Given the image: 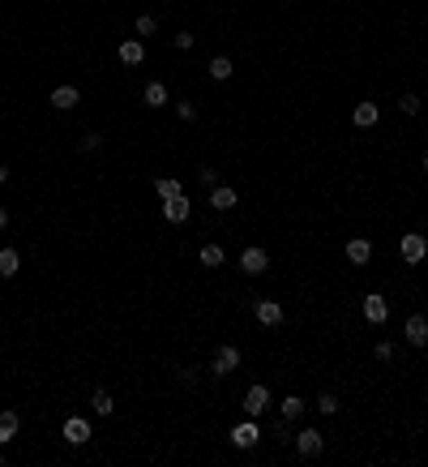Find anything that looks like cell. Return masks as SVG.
<instances>
[{"label":"cell","instance_id":"obj_15","mask_svg":"<svg viewBox=\"0 0 428 467\" xmlns=\"http://www.w3.org/2000/svg\"><path fill=\"white\" fill-rule=\"evenodd\" d=\"M270 407V390L266 386H248V395H244V411L248 416H262Z\"/></svg>","mask_w":428,"mask_h":467},{"label":"cell","instance_id":"obj_20","mask_svg":"<svg viewBox=\"0 0 428 467\" xmlns=\"http://www.w3.org/2000/svg\"><path fill=\"white\" fill-rule=\"evenodd\" d=\"M155 193H159V202H167V198H185V185L176 180V176H159V180H155Z\"/></svg>","mask_w":428,"mask_h":467},{"label":"cell","instance_id":"obj_25","mask_svg":"<svg viewBox=\"0 0 428 467\" xmlns=\"http://www.w3.org/2000/svg\"><path fill=\"white\" fill-rule=\"evenodd\" d=\"M133 31H137L142 39H150V35H155V31H159V22H155V17H150V13H142V17L133 22Z\"/></svg>","mask_w":428,"mask_h":467},{"label":"cell","instance_id":"obj_28","mask_svg":"<svg viewBox=\"0 0 428 467\" xmlns=\"http://www.w3.org/2000/svg\"><path fill=\"white\" fill-rule=\"evenodd\" d=\"M373 356H377V360H394V343H386V339L373 343Z\"/></svg>","mask_w":428,"mask_h":467},{"label":"cell","instance_id":"obj_2","mask_svg":"<svg viewBox=\"0 0 428 467\" xmlns=\"http://www.w3.org/2000/svg\"><path fill=\"white\" fill-rule=\"evenodd\" d=\"M398 257L407 262V266H420V262L428 257V240H424L420 232H407V236L398 240Z\"/></svg>","mask_w":428,"mask_h":467},{"label":"cell","instance_id":"obj_6","mask_svg":"<svg viewBox=\"0 0 428 467\" xmlns=\"http://www.w3.org/2000/svg\"><path fill=\"white\" fill-rule=\"evenodd\" d=\"M60 433H65L69 446H86V441H90V421H86V416H69Z\"/></svg>","mask_w":428,"mask_h":467},{"label":"cell","instance_id":"obj_14","mask_svg":"<svg viewBox=\"0 0 428 467\" xmlns=\"http://www.w3.org/2000/svg\"><path fill=\"white\" fill-rule=\"evenodd\" d=\"M236 202H240V193H236L232 185H214V189H210V206H214V210H236Z\"/></svg>","mask_w":428,"mask_h":467},{"label":"cell","instance_id":"obj_29","mask_svg":"<svg viewBox=\"0 0 428 467\" xmlns=\"http://www.w3.org/2000/svg\"><path fill=\"white\" fill-rule=\"evenodd\" d=\"M197 176H201V185H206V189H214V185H219V171H214V167H201Z\"/></svg>","mask_w":428,"mask_h":467},{"label":"cell","instance_id":"obj_35","mask_svg":"<svg viewBox=\"0 0 428 467\" xmlns=\"http://www.w3.org/2000/svg\"><path fill=\"white\" fill-rule=\"evenodd\" d=\"M424 171H428V155H424Z\"/></svg>","mask_w":428,"mask_h":467},{"label":"cell","instance_id":"obj_33","mask_svg":"<svg viewBox=\"0 0 428 467\" xmlns=\"http://www.w3.org/2000/svg\"><path fill=\"white\" fill-rule=\"evenodd\" d=\"M9 228V206H0V232Z\"/></svg>","mask_w":428,"mask_h":467},{"label":"cell","instance_id":"obj_1","mask_svg":"<svg viewBox=\"0 0 428 467\" xmlns=\"http://www.w3.org/2000/svg\"><path fill=\"white\" fill-rule=\"evenodd\" d=\"M236 368H240V348H232V343L214 348V356H210V373L214 377H232Z\"/></svg>","mask_w":428,"mask_h":467},{"label":"cell","instance_id":"obj_19","mask_svg":"<svg viewBox=\"0 0 428 467\" xmlns=\"http://www.w3.org/2000/svg\"><path fill=\"white\" fill-rule=\"evenodd\" d=\"M206 73L214 82H228L232 73H236V65H232V56H210V65H206Z\"/></svg>","mask_w":428,"mask_h":467},{"label":"cell","instance_id":"obj_24","mask_svg":"<svg viewBox=\"0 0 428 467\" xmlns=\"http://www.w3.org/2000/svg\"><path fill=\"white\" fill-rule=\"evenodd\" d=\"M300 416H305V399L287 395V399H283V421H300Z\"/></svg>","mask_w":428,"mask_h":467},{"label":"cell","instance_id":"obj_5","mask_svg":"<svg viewBox=\"0 0 428 467\" xmlns=\"http://www.w3.org/2000/svg\"><path fill=\"white\" fill-rule=\"evenodd\" d=\"M360 309H364V322H373V326H382L386 317H390V305H386V296H382V291H368Z\"/></svg>","mask_w":428,"mask_h":467},{"label":"cell","instance_id":"obj_10","mask_svg":"<svg viewBox=\"0 0 428 467\" xmlns=\"http://www.w3.org/2000/svg\"><path fill=\"white\" fill-rule=\"evenodd\" d=\"M377 120H382V108H377V103H368V99L351 108V125H356V129H373Z\"/></svg>","mask_w":428,"mask_h":467},{"label":"cell","instance_id":"obj_34","mask_svg":"<svg viewBox=\"0 0 428 467\" xmlns=\"http://www.w3.org/2000/svg\"><path fill=\"white\" fill-rule=\"evenodd\" d=\"M5 180H9V167H5V163H0V185H5Z\"/></svg>","mask_w":428,"mask_h":467},{"label":"cell","instance_id":"obj_27","mask_svg":"<svg viewBox=\"0 0 428 467\" xmlns=\"http://www.w3.org/2000/svg\"><path fill=\"white\" fill-rule=\"evenodd\" d=\"M317 411L321 416H339V395H321L317 399Z\"/></svg>","mask_w":428,"mask_h":467},{"label":"cell","instance_id":"obj_17","mask_svg":"<svg viewBox=\"0 0 428 467\" xmlns=\"http://www.w3.org/2000/svg\"><path fill=\"white\" fill-rule=\"evenodd\" d=\"M17 433H22V416L17 411H0V446H9Z\"/></svg>","mask_w":428,"mask_h":467},{"label":"cell","instance_id":"obj_31","mask_svg":"<svg viewBox=\"0 0 428 467\" xmlns=\"http://www.w3.org/2000/svg\"><path fill=\"white\" fill-rule=\"evenodd\" d=\"M193 43H197V35H189V31H180V35H176V47H180V52H189Z\"/></svg>","mask_w":428,"mask_h":467},{"label":"cell","instance_id":"obj_22","mask_svg":"<svg viewBox=\"0 0 428 467\" xmlns=\"http://www.w3.org/2000/svg\"><path fill=\"white\" fill-rule=\"evenodd\" d=\"M146 108H167V86L163 82H146Z\"/></svg>","mask_w":428,"mask_h":467},{"label":"cell","instance_id":"obj_36","mask_svg":"<svg viewBox=\"0 0 428 467\" xmlns=\"http://www.w3.org/2000/svg\"><path fill=\"white\" fill-rule=\"evenodd\" d=\"M0 463H5V450H0Z\"/></svg>","mask_w":428,"mask_h":467},{"label":"cell","instance_id":"obj_13","mask_svg":"<svg viewBox=\"0 0 428 467\" xmlns=\"http://www.w3.org/2000/svg\"><path fill=\"white\" fill-rule=\"evenodd\" d=\"M189 214H193L189 198H167L163 202V219H167V223H189Z\"/></svg>","mask_w":428,"mask_h":467},{"label":"cell","instance_id":"obj_4","mask_svg":"<svg viewBox=\"0 0 428 467\" xmlns=\"http://www.w3.org/2000/svg\"><path fill=\"white\" fill-rule=\"evenodd\" d=\"M262 441V429H257V416H248V421H240L236 429H232V446H240V450H248V446H257Z\"/></svg>","mask_w":428,"mask_h":467},{"label":"cell","instance_id":"obj_26","mask_svg":"<svg viewBox=\"0 0 428 467\" xmlns=\"http://www.w3.org/2000/svg\"><path fill=\"white\" fill-rule=\"evenodd\" d=\"M398 112H402V116H420V94H402V99H398Z\"/></svg>","mask_w":428,"mask_h":467},{"label":"cell","instance_id":"obj_8","mask_svg":"<svg viewBox=\"0 0 428 467\" xmlns=\"http://www.w3.org/2000/svg\"><path fill=\"white\" fill-rule=\"evenodd\" d=\"M296 450L305 455V459H317V455L325 450V437H321L317 429H300V433H296Z\"/></svg>","mask_w":428,"mask_h":467},{"label":"cell","instance_id":"obj_12","mask_svg":"<svg viewBox=\"0 0 428 467\" xmlns=\"http://www.w3.org/2000/svg\"><path fill=\"white\" fill-rule=\"evenodd\" d=\"M253 313H257L262 326H283V305H279V300H257Z\"/></svg>","mask_w":428,"mask_h":467},{"label":"cell","instance_id":"obj_7","mask_svg":"<svg viewBox=\"0 0 428 467\" xmlns=\"http://www.w3.org/2000/svg\"><path fill=\"white\" fill-rule=\"evenodd\" d=\"M266 266H270V253L257 249V244H248V249L240 253V270H244V275H266Z\"/></svg>","mask_w":428,"mask_h":467},{"label":"cell","instance_id":"obj_11","mask_svg":"<svg viewBox=\"0 0 428 467\" xmlns=\"http://www.w3.org/2000/svg\"><path fill=\"white\" fill-rule=\"evenodd\" d=\"M116 56H120V65H129V69H137V65L146 60V43H142V39H124Z\"/></svg>","mask_w":428,"mask_h":467},{"label":"cell","instance_id":"obj_30","mask_svg":"<svg viewBox=\"0 0 428 467\" xmlns=\"http://www.w3.org/2000/svg\"><path fill=\"white\" fill-rule=\"evenodd\" d=\"M176 116H180V120H197V103H176Z\"/></svg>","mask_w":428,"mask_h":467},{"label":"cell","instance_id":"obj_16","mask_svg":"<svg viewBox=\"0 0 428 467\" xmlns=\"http://www.w3.org/2000/svg\"><path fill=\"white\" fill-rule=\"evenodd\" d=\"M347 262L351 266H368L373 262V240H347Z\"/></svg>","mask_w":428,"mask_h":467},{"label":"cell","instance_id":"obj_18","mask_svg":"<svg viewBox=\"0 0 428 467\" xmlns=\"http://www.w3.org/2000/svg\"><path fill=\"white\" fill-rule=\"evenodd\" d=\"M17 270H22V253L13 249V244H5V249H0V275H5V279H13Z\"/></svg>","mask_w":428,"mask_h":467},{"label":"cell","instance_id":"obj_3","mask_svg":"<svg viewBox=\"0 0 428 467\" xmlns=\"http://www.w3.org/2000/svg\"><path fill=\"white\" fill-rule=\"evenodd\" d=\"M402 339H407L411 348H428V317L424 313H411L407 322H402Z\"/></svg>","mask_w":428,"mask_h":467},{"label":"cell","instance_id":"obj_32","mask_svg":"<svg viewBox=\"0 0 428 467\" xmlns=\"http://www.w3.org/2000/svg\"><path fill=\"white\" fill-rule=\"evenodd\" d=\"M99 146H103V137H99V133H86L82 137V151H99Z\"/></svg>","mask_w":428,"mask_h":467},{"label":"cell","instance_id":"obj_21","mask_svg":"<svg viewBox=\"0 0 428 467\" xmlns=\"http://www.w3.org/2000/svg\"><path fill=\"white\" fill-rule=\"evenodd\" d=\"M201 266H206V270H219L223 262H228V253H223V244H201Z\"/></svg>","mask_w":428,"mask_h":467},{"label":"cell","instance_id":"obj_9","mask_svg":"<svg viewBox=\"0 0 428 467\" xmlns=\"http://www.w3.org/2000/svg\"><path fill=\"white\" fill-rule=\"evenodd\" d=\"M47 103H52L56 112H69V108H78V103H82V90L65 82V86H56V90H52V99H47Z\"/></svg>","mask_w":428,"mask_h":467},{"label":"cell","instance_id":"obj_23","mask_svg":"<svg viewBox=\"0 0 428 467\" xmlns=\"http://www.w3.org/2000/svg\"><path fill=\"white\" fill-rule=\"evenodd\" d=\"M90 407H94L99 416H112V411H116V399H112V390H94V395H90Z\"/></svg>","mask_w":428,"mask_h":467}]
</instances>
